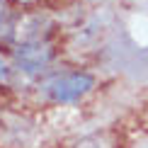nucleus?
I'll return each mask as SVG.
<instances>
[{
  "label": "nucleus",
  "instance_id": "obj_7",
  "mask_svg": "<svg viewBox=\"0 0 148 148\" xmlns=\"http://www.w3.org/2000/svg\"><path fill=\"white\" fill-rule=\"evenodd\" d=\"M17 3H22V5H29V3H36V0H17Z\"/></svg>",
  "mask_w": 148,
  "mask_h": 148
},
{
  "label": "nucleus",
  "instance_id": "obj_1",
  "mask_svg": "<svg viewBox=\"0 0 148 148\" xmlns=\"http://www.w3.org/2000/svg\"><path fill=\"white\" fill-rule=\"evenodd\" d=\"M92 85H95V80L88 73H63V75L46 80L44 92L53 102H75L85 92H90Z\"/></svg>",
  "mask_w": 148,
  "mask_h": 148
},
{
  "label": "nucleus",
  "instance_id": "obj_2",
  "mask_svg": "<svg viewBox=\"0 0 148 148\" xmlns=\"http://www.w3.org/2000/svg\"><path fill=\"white\" fill-rule=\"evenodd\" d=\"M53 58V49L46 41H34V44H22L15 49V61L24 71H39Z\"/></svg>",
  "mask_w": 148,
  "mask_h": 148
},
{
  "label": "nucleus",
  "instance_id": "obj_3",
  "mask_svg": "<svg viewBox=\"0 0 148 148\" xmlns=\"http://www.w3.org/2000/svg\"><path fill=\"white\" fill-rule=\"evenodd\" d=\"M46 20L41 15H27L12 27V36L17 44H34V41H44V27Z\"/></svg>",
  "mask_w": 148,
  "mask_h": 148
},
{
  "label": "nucleus",
  "instance_id": "obj_6",
  "mask_svg": "<svg viewBox=\"0 0 148 148\" xmlns=\"http://www.w3.org/2000/svg\"><path fill=\"white\" fill-rule=\"evenodd\" d=\"M3 22H5V3L0 0V24H3Z\"/></svg>",
  "mask_w": 148,
  "mask_h": 148
},
{
  "label": "nucleus",
  "instance_id": "obj_4",
  "mask_svg": "<svg viewBox=\"0 0 148 148\" xmlns=\"http://www.w3.org/2000/svg\"><path fill=\"white\" fill-rule=\"evenodd\" d=\"M75 148H107V146H102L100 141H95V138H88V141H80Z\"/></svg>",
  "mask_w": 148,
  "mask_h": 148
},
{
  "label": "nucleus",
  "instance_id": "obj_5",
  "mask_svg": "<svg viewBox=\"0 0 148 148\" xmlns=\"http://www.w3.org/2000/svg\"><path fill=\"white\" fill-rule=\"evenodd\" d=\"M10 75V68H8V63H5V58L0 56V80H5Z\"/></svg>",
  "mask_w": 148,
  "mask_h": 148
}]
</instances>
